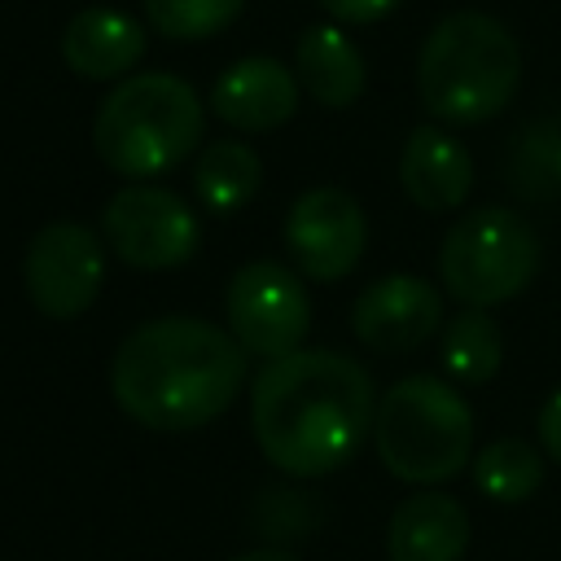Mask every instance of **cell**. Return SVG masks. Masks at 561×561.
<instances>
[{
	"label": "cell",
	"instance_id": "3957f363",
	"mask_svg": "<svg viewBox=\"0 0 561 561\" xmlns=\"http://www.w3.org/2000/svg\"><path fill=\"white\" fill-rule=\"evenodd\" d=\"M522 79V48L513 31L478 9L447 13L421 44L416 92L430 118L473 127L495 118Z\"/></svg>",
	"mask_w": 561,
	"mask_h": 561
},
{
	"label": "cell",
	"instance_id": "52a82bcc",
	"mask_svg": "<svg viewBox=\"0 0 561 561\" xmlns=\"http://www.w3.org/2000/svg\"><path fill=\"white\" fill-rule=\"evenodd\" d=\"M224 307H228V333L245 346V355H259L263 364L302 351V337L311 329V302L298 272L272 259H254L237 267Z\"/></svg>",
	"mask_w": 561,
	"mask_h": 561
},
{
	"label": "cell",
	"instance_id": "277c9868",
	"mask_svg": "<svg viewBox=\"0 0 561 561\" xmlns=\"http://www.w3.org/2000/svg\"><path fill=\"white\" fill-rule=\"evenodd\" d=\"M202 101L193 83L167 70L127 75L110 88L92 118L101 162L127 180H149L180 167L202 140Z\"/></svg>",
	"mask_w": 561,
	"mask_h": 561
},
{
	"label": "cell",
	"instance_id": "d6986e66",
	"mask_svg": "<svg viewBox=\"0 0 561 561\" xmlns=\"http://www.w3.org/2000/svg\"><path fill=\"white\" fill-rule=\"evenodd\" d=\"M543 482V447L526 438H495L473 456V486L495 504H522Z\"/></svg>",
	"mask_w": 561,
	"mask_h": 561
},
{
	"label": "cell",
	"instance_id": "ffe728a7",
	"mask_svg": "<svg viewBox=\"0 0 561 561\" xmlns=\"http://www.w3.org/2000/svg\"><path fill=\"white\" fill-rule=\"evenodd\" d=\"M245 0H145V18L167 39H210L237 22Z\"/></svg>",
	"mask_w": 561,
	"mask_h": 561
},
{
	"label": "cell",
	"instance_id": "cb8c5ba5",
	"mask_svg": "<svg viewBox=\"0 0 561 561\" xmlns=\"http://www.w3.org/2000/svg\"><path fill=\"white\" fill-rule=\"evenodd\" d=\"M548 167H552V175H557V184H561V140L552 145V153H548Z\"/></svg>",
	"mask_w": 561,
	"mask_h": 561
},
{
	"label": "cell",
	"instance_id": "44dd1931",
	"mask_svg": "<svg viewBox=\"0 0 561 561\" xmlns=\"http://www.w3.org/2000/svg\"><path fill=\"white\" fill-rule=\"evenodd\" d=\"M403 0H320V9L333 18V22H351V26H364V22H381L399 9Z\"/></svg>",
	"mask_w": 561,
	"mask_h": 561
},
{
	"label": "cell",
	"instance_id": "8992f818",
	"mask_svg": "<svg viewBox=\"0 0 561 561\" xmlns=\"http://www.w3.org/2000/svg\"><path fill=\"white\" fill-rule=\"evenodd\" d=\"M539 272V232L508 206H478L460 215L438 245V280L465 307H495L517 298Z\"/></svg>",
	"mask_w": 561,
	"mask_h": 561
},
{
	"label": "cell",
	"instance_id": "7402d4cb",
	"mask_svg": "<svg viewBox=\"0 0 561 561\" xmlns=\"http://www.w3.org/2000/svg\"><path fill=\"white\" fill-rule=\"evenodd\" d=\"M539 443H543V456L561 465V390L539 408Z\"/></svg>",
	"mask_w": 561,
	"mask_h": 561
},
{
	"label": "cell",
	"instance_id": "7a4b0ae2",
	"mask_svg": "<svg viewBox=\"0 0 561 561\" xmlns=\"http://www.w3.org/2000/svg\"><path fill=\"white\" fill-rule=\"evenodd\" d=\"M245 346L193 316H162L131 329L110 364L114 403L145 430L180 434L210 425L245 386Z\"/></svg>",
	"mask_w": 561,
	"mask_h": 561
},
{
	"label": "cell",
	"instance_id": "5b68a950",
	"mask_svg": "<svg viewBox=\"0 0 561 561\" xmlns=\"http://www.w3.org/2000/svg\"><path fill=\"white\" fill-rule=\"evenodd\" d=\"M373 447L399 482L438 486L473 456V408L451 381L434 373L403 377L377 399Z\"/></svg>",
	"mask_w": 561,
	"mask_h": 561
},
{
	"label": "cell",
	"instance_id": "30bf717a",
	"mask_svg": "<svg viewBox=\"0 0 561 561\" xmlns=\"http://www.w3.org/2000/svg\"><path fill=\"white\" fill-rule=\"evenodd\" d=\"M285 245L307 280H342L368 245L364 206L346 188H307L285 215Z\"/></svg>",
	"mask_w": 561,
	"mask_h": 561
},
{
	"label": "cell",
	"instance_id": "5bb4252c",
	"mask_svg": "<svg viewBox=\"0 0 561 561\" xmlns=\"http://www.w3.org/2000/svg\"><path fill=\"white\" fill-rule=\"evenodd\" d=\"M399 180H403V193L421 210H434V215L456 210V206H465V197L473 188V158L451 131H443L434 123H421L403 140Z\"/></svg>",
	"mask_w": 561,
	"mask_h": 561
},
{
	"label": "cell",
	"instance_id": "603a6c76",
	"mask_svg": "<svg viewBox=\"0 0 561 561\" xmlns=\"http://www.w3.org/2000/svg\"><path fill=\"white\" fill-rule=\"evenodd\" d=\"M232 561H294V557L280 552V548H254V552H241V557H232Z\"/></svg>",
	"mask_w": 561,
	"mask_h": 561
},
{
	"label": "cell",
	"instance_id": "ac0fdd59",
	"mask_svg": "<svg viewBox=\"0 0 561 561\" xmlns=\"http://www.w3.org/2000/svg\"><path fill=\"white\" fill-rule=\"evenodd\" d=\"M504 364V337L500 324L482 307H465L443 324V373L451 386H482Z\"/></svg>",
	"mask_w": 561,
	"mask_h": 561
},
{
	"label": "cell",
	"instance_id": "ba28073f",
	"mask_svg": "<svg viewBox=\"0 0 561 561\" xmlns=\"http://www.w3.org/2000/svg\"><path fill=\"white\" fill-rule=\"evenodd\" d=\"M101 228H105V241L114 245V254L145 272L180 267L184 259H193V250L202 241V224H197L193 206L180 193L158 188V184L118 188L101 210Z\"/></svg>",
	"mask_w": 561,
	"mask_h": 561
},
{
	"label": "cell",
	"instance_id": "6da1fadb",
	"mask_svg": "<svg viewBox=\"0 0 561 561\" xmlns=\"http://www.w3.org/2000/svg\"><path fill=\"white\" fill-rule=\"evenodd\" d=\"M373 377L342 351H294L267 359L250 386L259 451L294 478L342 469L373 434Z\"/></svg>",
	"mask_w": 561,
	"mask_h": 561
},
{
	"label": "cell",
	"instance_id": "7c38bea8",
	"mask_svg": "<svg viewBox=\"0 0 561 561\" xmlns=\"http://www.w3.org/2000/svg\"><path fill=\"white\" fill-rule=\"evenodd\" d=\"M298 75L276 57H241L232 61L215 88L210 110L237 131H276L298 110Z\"/></svg>",
	"mask_w": 561,
	"mask_h": 561
},
{
	"label": "cell",
	"instance_id": "e0dca14e",
	"mask_svg": "<svg viewBox=\"0 0 561 561\" xmlns=\"http://www.w3.org/2000/svg\"><path fill=\"white\" fill-rule=\"evenodd\" d=\"M263 184V158L245 140H210L193 162V193L210 215H237Z\"/></svg>",
	"mask_w": 561,
	"mask_h": 561
},
{
	"label": "cell",
	"instance_id": "9a60e30c",
	"mask_svg": "<svg viewBox=\"0 0 561 561\" xmlns=\"http://www.w3.org/2000/svg\"><path fill=\"white\" fill-rule=\"evenodd\" d=\"M469 548V513L447 491L408 495L386 535L390 561H460Z\"/></svg>",
	"mask_w": 561,
	"mask_h": 561
},
{
	"label": "cell",
	"instance_id": "8fae6325",
	"mask_svg": "<svg viewBox=\"0 0 561 561\" xmlns=\"http://www.w3.org/2000/svg\"><path fill=\"white\" fill-rule=\"evenodd\" d=\"M438 324H443V289L412 272L373 280L351 307L355 337L381 355L425 346L438 333Z\"/></svg>",
	"mask_w": 561,
	"mask_h": 561
},
{
	"label": "cell",
	"instance_id": "9c48e42d",
	"mask_svg": "<svg viewBox=\"0 0 561 561\" xmlns=\"http://www.w3.org/2000/svg\"><path fill=\"white\" fill-rule=\"evenodd\" d=\"M22 280H26L31 302L44 316L75 320L96 302V294L105 285V250H101L96 232L75 219L44 224L26 245Z\"/></svg>",
	"mask_w": 561,
	"mask_h": 561
},
{
	"label": "cell",
	"instance_id": "2e32d148",
	"mask_svg": "<svg viewBox=\"0 0 561 561\" xmlns=\"http://www.w3.org/2000/svg\"><path fill=\"white\" fill-rule=\"evenodd\" d=\"M294 75L302 83V92L329 110H346L364 96V83H368V66H364V53L359 44L333 26V22H320V26H307L298 35V48H294Z\"/></svg>",
	"mask_w": 561,
	"mask_h": 561
},
{
	"label": "cell",
	"instance_id": "4fadbf2b",
	"mask_svg": "<svg viewBox=\"0 0 561 561\" xmlns=\"http://www.w3.org/2000/svg\"><path fill=\"white\" fill-rule=\"evenodd\" d=\"M149 48V31L123 13V9H79L66 31H61V61L92 83H110V79H127V70L145 57Z\"/></svg>",
	"mask_w": 561,
	"mask_h": 561
}]
</instances>
